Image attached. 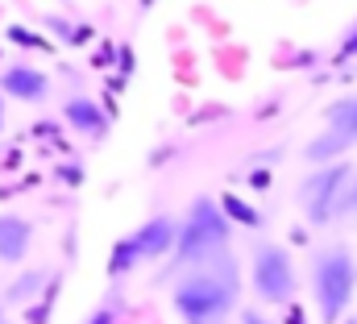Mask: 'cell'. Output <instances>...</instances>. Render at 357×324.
<instances>
[{
  "label": "cell",
  "mask_w": 357,
  "mask_h": 324,
  "mask_svg": "<svg viewBox=\"0 0 357 324\" xmlns=\"http://www.w3.org/2000/svg\"><path fill=\"white\" fill-rule=\"evenodd\" d=\"M63 121L79 133V138H104V129H108V117H104V108L88 100V96H71L67 104H63Z\"/></svg>",
  "instance_id": "9"
},
{
  "label": "cell",
  "mask_w": 357,
  "mask_h": 324,
  "mask_svg": "<svg viewBox=\"0 0 357 324\" xmlns=\"http://www.w3.org/2000/svg\"><path fill=\"white\" fill-rule=\"evenodd\" d=\"M237 295H241V270L237 258L225 253L178 274L171 287V308L183 324H220L237 308Z\"/></svg>",
  "instance_id": "1"
},
{
  "label": "cell",
  "mask_w": 357,
  "mask_h": 324,
  "mask_svg": "<svg viewBox=\"0 0 357 324\" xmlns=\"http://www.w3.org/2000/svg\"><path fill=\"white\" fill-rule=\"evenodd\" d=\"M178 242V225L175 216H167V212H158V216H150L142 229H133L129 237H121V242L112 245V253H108V274H129L137 262H150V258H162V253H171Z\"/></svg>",
  "instance_id": "6"
},
{
  "label": "cell",
  "mask_w": 357,
  "mask_h": 324,
  "mask_svg": "<svg viewBox=\"0 0 357 324\" xmlns=\"http://www.w3.org/2000/svg\"><path fill=\"white\" fill-rule=\"evenodd\" d=\"M29 249H33V221H25L21 212H0V262L17 266L25 262Z\"/></svg>",
  "instance_id": "8"
},
{
  "label": "cell",
  "mask_w": 357,
  "mask_h": 324,
  "mask_svg": "<svg viewBox=\"0 0 357 324\" xmlns=\"http://www.w3.org/2000/svg\"><path fill=\"white\" fill-rule=\"evenodd\" d=\"M324 121H328V129L357 138V96H341V100H333V104L324 108Z\"/></svg>",
  "instance_id": "12"
},
{
  "label": "cell",
  "mask_w": 357,
  "mask_h": 324,
  "mask_svg": "<svg viewBox=\"0 0 357 324\" xmlns=\"http://www.w3.org/2000/svg\"><path fill=\"white\" fill-rule=\"evenodd\" d=\"M116 321H121V304H116V300H108V304L91 308V316L84 324H116Z\"/></svg>",
  "instance_id": "15"
},
{
  "label": "cell",
  "mask_w": 357,
  "mask_h": 324,
  "mask_svg": "<svg viewBox=\"0 0 357 324\" xmlns=\"http://www.w3.org/2000/svg\"><path fill=\"white\" fill-rule=\"evenodd\" d=\"M354 183V166L349 162H333V166H316L299 179L295 187V200H299V212L312 221V225H328L341 216V200Z\"/></svg>",
  "instance_id": "5"
},
{
  "label": "cell",
  "mask_w": 357,
  "mask_h": 324,
  "mask_svg": "<svg viewBox=\"0 0 357 324\" xmlns=\"http://www.w3.org/2000/svg\"><path fill=\"white\" fill-rule=\"evenodd\" d=\"M0 91L13 96V100L38 104V100H46L50 80H46V71H38V67H29V63H13V67L0 71Z\"/></svg>",
  "instance_id": "7"
},
{
  "label": "cell",
  "mask_w": 357,
  "mask_h": 324,
  "mask_svg": "<svg viewBox=\"0 0 357 324\" xmlns=\"http://www.w3.org/2000/svg\"><path fill=\"white\" fill-rule=\"evenodd\" d=\"M341 54H357V34L349 38V42H345V46H341Z\"/></svg>",
  "instance_id": "20"
},
{
  "label": "cell",
  "mask_w": 357,
  "mask_h": 324,
  "mask_svg": "<svg viewBox=\"0 0 357 324\" xmlns=\"http://www.w3.org/2000/svg\"><path fill=\"white\" fill-rule=\"evenodd\" d=\"M345 324H357V316H349V321H345Z\"/></svg>",
  "instance_id": "23"
},
{
  "label": "cell",
  "mask_w": 357,
  "mask_h": 324,
  "mask_svg": "<svg viewBox=\"0 0 357 324\" xmlns=\"http://www.w3.org/2000/svg\"><path fill=\"white\" fill-rule=\"evenodd\" d=\"M8 38H13L17 46H38V50L46 46V42H42V38H33V34H29L25 25H8Z\"/></svg>",
  "instance_id": "16"
},
{
  "label": "cell",
  "mask_w": 357,
  "mask_h": 324,
  "mask_svg": "<svg viewBox=\"0 0 357 324\" xmlns=\"http://www.w3.org/2000/svg\"><path fill=\"white\" fill-rule=\"evenodd\" d=\"M229 242H233V221L225 216L220 200L212 196H195L183 225H178V242L171 249V262L162 274H183L191 266H204L212 258H225L229 253Z\"/></svg>",
  "instance_id": "2"
},
{
  "label": "cell",
  "mask_w": 357,
  "mask_h": 324,
  "mask_svg": "<svg viewBox=\"0 0 357 324\" xmlns=\"http://www.w3.org/2000/svg\"><path fill=\"white\" fill-rule=\"evenodd\" d=\"M237 324H274V321H270L266 312H258V308H245V312L237 316Z\"/></svg>",
  "instance_id": "18"
},
{
  "label": "cell",
  "mask_w": 357,
  "mask_h": 324,
  "mask_svg": "<svg viewBox=\"0 0 357 324\" xmlns=\"http://www.w3.org/2000/svg\"><path fill=\"white\" fill-rule=\"evenodd\" d=\"M0 129H4V104H0Z\"/></svg>",
  "instance_id": "22"
},
{
  "label": "cell",
  "mask_w": 357,
  "mask_h": 324,
  "mask_svg": "<svg viewBox=\"0 0 357 324\" xmlns=\"http://www.w3.org/2000/svg\"><path fill=\"white\" fill-rule=\"evenodd\" d=\"M220 208H225V216H229V221H245L250 229L258 225V208H254V204H245V200H237V196H225V200H220Z\"/></svg>",
  "instance_id": "14"
},
{
  "label": "cell",
  "mask_w": 357,
  "mask_h": 324,
  "mask_svg": "<svg viewBox=\"0 0 357 324\" xmlns=\"http://www.w3.org/2000/svg\"><path fill=\"white\" fill-rule=\"evenodd\" d=\"M0 324H8V316H4V304H0Z\"/></svg>",
  "instance_id": "21"
},
{
  "label": "cell",
  "mask_w": 357,
  "mask_h": 324,
  "mask_svg": "<svg viewBox=\"0 0 357 324\" xmlns=\"http://www.w3.org/2000/svg\"><path fill=\"white\" fill-rule=\"evenodd\" d=\"M341 216H357V175L349 183V191H345V200H341Z\"/></svg>",
  "instance_id": "17"
},
{
  "label": "cell",
  "mask_w": 357,
  "mask_h": 324,
  "mask_svg": "<svg viewBox=\"0 0 357 324\" xmlns=\"http://www.w3.org/2000/svg\"><path fill=\"white\" fill-rule=\"evenodd\" d=\"M354 146H357V138L328 129V133H320V138H312V142L303 146V159L312 162V166H333V162H345V154H349Z\"/></svg>",
  "instance_id": "10"
},
{
  "label": "cell",
  "mask_w": 357,
  "mask_h": 324,
  "mask_svg": "<svg viewBox=\"0 0 357 324\" xmlns=\"http://www.w3.org/2000/svg\"><path fill=\"white\" fill-rule=\"evenodd\" d=\"M46 29H50V34H59L67 46H79V42H88V29H84V25H71L67 17H46Z\"/></svg>",
  "instance_id": "13"
},
{
  "label": "cell",
  "mask_w": 357,
  "mask_h": 324,
  "mask_svg": "<svg viewBox=\"0 0 357 324\" xmlns=\"http://www.w3.org/2000/svg\"><path fill=\"white\" fill-rule=\"evenodd\" d=\"M46 287V270H21L8 287H4V300L0 304H13V308H25L38 291Z\"/></svg>",
  "instance_id": "11"
},
{
  "label": "cell",
  "mask_w": 357,
  "mask_h": 324,
  "mask_svg": "<svg viewBox=\"0 0 357 324\" xmlns=\"http://www.w3.org/2000/svg\"><path fill=\"white\" fill-rule=\"evenodd\" d=\"M357 291V258L349 245H316L312 249V300L324 324H345Z\"/></svg>",
  "instance_id": "3"
},
{
  "label": "cell",
  "mask_w": 357,
  "mask_h": 324,
  "mask_svg": "<svg viewBox=\"0 0 357 324\" xmlns=\"http://www.w3.org/2000/svg\"><path fill=\"white\" fill-rule=\"evenodd\" d=\"M59 175H63L67 183H79V179H84V166H75V162H67V166H59Z\"/></svg>",
  "instance_id": "19"
},
{
  "label": "cell",
  "mask_w": 357,
  "mask_h": 324,
  "mask_svg": "<svg viewBox=\"0 0 357 324\" xmlns=\"http://www.w3.org/2000/svg\"><path fill=\"white\" fill-rule=\"evenodd\" d=\"M250 283L254 295L270 308H291L299 295V266L291 249L278 242H254L250 249Z\"/></svg>",
  "instance_id": "4"
}]
</instances>
